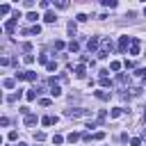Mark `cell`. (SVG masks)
<instances>
[{
  "label": "cell",
  "instance_id": "cell-1",
  "mask_svg": "<svg viewBox=\"0 0 146 146\" xmlns=\"http://www.w3.org/2000/svg\"><path fill=\"white\" fill-rule=\"evenodd\" d=\"M112 48H114L112 39H103V41H100V52H98V57H100V59H105V57L112 52Z\"/></svg>",
  "mask_w": 146,
  "mask_h": 146
},
{
  "label": "cell",
  "instance_id": "cell-2",
  "mask_svg": "<svg viewBox=\"0 0 146 146\" xmlns=\"http://www.w3.org/2000/svg\"><path fill=\"white\" fill-rule=\"evenodd\" d=\"M66 116L68 119H82V116H89V110H66Z\"/></svg>",
  "mask_w": 146,
  "mask_h": 146
},
{
  "label": "cell",
  "instance_id": "cell-3",
  "mask_svg": "<svg viewBox=\"0 0 146 146\" xmlns=\"http://www.w3.org/2000/svg\"><path fill=\"white\" fill-rule=\"evenodd\" d=\"M98 46H100V39H98V36H91V39L87 41V50H89V52H100Z\"/></svg>",
  "mask_w": 146,
  "mask_h": 146
},
{
  "label": "cell",
  "instance_id": "cell-4",
  "mask_svg": "<svg viewBox=\"0 0 146 146\" xmlns=\"http://www.w3.org/2000/svg\"><path fill=\"white\" fill-rule=\"evenodd\" d=\"M130 46H132V36H121V39H119V50H121V52H125Z\"/></svg>",
  "mask_w": 146,
  "mask_h": 146
},
{
  "label": "cell",
  "instance_id": "cell-5",
  "mask_svg": "<svg viewBox=\"0 0 146 146\" xmlns=\"http://www.w3.org/2000/svg\"><path fill=\"white\" fill-rule=\"evenodd\" d=\"M16 80H30V82H32V80H36V73H34V71H23V73L18 71V73H16Z\"/></svg>",
  "mask_w": 146,
  "mask_h": 146
},
{
  "label": "cell",
  "instance_id": "cell-6",
  "mask_svg": "<svg viewBox=\"0 0 146 146\" xmlns=\"http://www.w3.org/2000/svg\"><path fill=\"white\" fill-rule=\"evenodd\" d=\"M141 52V41L139 39H132V46H130V55H139Z\"/></svg>",
  "mask_w": 146,
  "mask_h": 146
},
{
  "label": "cell",
  "instance_id": "cell-7",
  "mask_svg": "<svg viewBox=\"0 0 146 146\" xmlns=\"http://www.w3.org/2000/svg\"><path fill=\"white\" fill-rule=\"evenodd\" d=\"M36 121H39V116H36V114H27V116L23 119V123H25L27 128H32V125H36Z\"/></svg>",
  "mask_w": 146,
  "mask_h": 146
},
{
  "label": "cell",
  "instance_id": "cell-8",
  "mask_svg": "<svg viewBox=\"0 0 146 146\" xmlns=\"http://www.w3.org/2000/svg\"><path fill=\"white\" fill-rule=\"evenodd\" d=\"M50 84H52V87H50V94H52L55 98H57V96H62V87H59L55 80H50Z\"/></svg>",
  "mask_w": 146,
  "mask_h": 146
},
{
  "label": "cell",
  "instance_id": "cell-9",
  "mask_svg": "<svg viewBox=\"0 0 146 146\" xmlns=\"http://www.w3.org/2000/svg\"><path fill=\"white\" fill-rule=\"evenodd\" d=\"M94 94H96V98H98V100H110V98H112V94H110V91H105V89L94 91Z\"/></svg>",
  "mask_w": 146,
  "mask_h": 146
},
{
  "label": "cell",
  "instance_id": "cell-10",
  "mask_svg": "<svg viewBox=\"0 0 146 146\" xmlns=\"http://www.w3.org/2000/svg\"><path fill=\"white\" fill-rule=\"evenodd\" d=\"M84 75H87V66H84V64H80V66H75V78H80V80H82Z\"/></svg>",
  "mask_w": 146,
  "mask_h": 146
},
{
  "label": "cell",
  "instance_id": "cell-11",
  "mask_svg": "<svg viewBox=\"0 0 146 146\" xmlns=\"http://www.w3.org/2000/svg\"><path fill=\"white\" fill-rule=\"evenodd\" d=\"M43 21H46V23H55V21H57V16H55V11H50V9H48V11L43 14Z\"/></svg>",
  "mask_w": 146,
  "mask_h": 146
},
{
  "label": "cell",
  "instance_id": "cell-12",
  "mask_svg": "<svg viewBox=\"0 0 146 146\" xmlns=\"http://www.w3.org/2000/svg\"><path fill=\"white\" fill-rule=\"evenodd\" d=\"M14 84H16L14 78H5V80H2V87H5V89H14Z\"/></svg>",
  "mask_w": 146,
  "mask_h": 146
},
{
  "label": "cell",
  "instance_id": "cell-13",
  "mask_svg": "<svg viewBox=\"0 0 146 146\" xmlns=\"http://www.w3.org/2000/svg\"><path fill=\"white\" fill-rule=\"evenodd\" d=\"M41 123H43V125H52V123H57V116H50V114H48V116L41 119Z\"/></svg>",
  "mask_w": 146,
  "mask_h": 146
},
{
  "label": "cell",
  "instance_id": "cell-14",
  "mask_svg": "<svg viewBox=\"0 0 146 146\" xmlns=\"http://www.w3.org/2000/svg\"><path fill=\"white\" fill-rule=\"evenodd\" d=\"M123 112H128V110H123V107H114V110L110 112V116H112V119H116V116H121Z\"/></svg>",
  "mask_w": 146,
  "mask_h": 146
},
{
  "label": "cell",
  "instance_id": "cell-15",
  "mask_svg": "<svg viewBox=\"0 0 146 146\" xmlns=\"http://www.w3.org/2000/svg\"><path fill=\"white\" fill-rule=\"evenodd\" d=\"M14 27H16V18L7 21V25H5V32H14Z\"/></svg>",
  "mask_w": 146,
  "mask_h": 146
},
{
  "label": "cell",
  "instance_id": "cell-16",
  "mask_svg": "<svg viewBox=\"0 0 146 146\" xmlns=\"http://www.w3.org/2000/svg\"><path fill=\"white\" fill-rule=\"evenodd\" d=\"M91 139H94V141H103V139H105V132H103V130H98V132H94V135H91Z\"/></svg>",
  "mask_w": 146,
  "mask_h": 146
},
{
  "label": "cell",
  "instance_id": "cell-17",
  "mask_svg": "<svg viewBox=\"0 0 146 146\" xmlns=\"http://www.w3.org/2000/svg\"><path fill=\"white\" fill-rule=\"evenodd\" d=\"M98 82H100V87H110V84H112V80H110L107 75H100V80H98Z\"/></svg>",
  "mask_w": 146,
  "mask_h": 146
},
{
  "label": "cell",
  "instance_id": "cell-18",
  "mask_svg": "<svg viewBox=\"0 0 146 146\" xmlns=\"http://www.w3.org/2000/svg\"><path fill=\"white\" fill-rule=\"evenodd\" d=\"M68 50H71V52H78V50H80V43H78V41H71V43H68Z\"/></svg>",
  "mask_w": 146,
  "mask_h": 146
},
{
  "label": "cell",
  "instance_id": "cell-19",
  "mask_svg": "<svg viewBox=\"0 0 146 146\" xmlns=\"http://www.w3.org/2000/svg\"><path fill=\"white\" fill-rule=\"evenodd\" d=\"M116 82H119V84H125V82H128V75H125V73H119V75H116Z\"/></svg>",
  "mask_w": 146,
  "mask_h": 146
},
{
  "label": "cell",
  "instance_id": "cell-20",
  "mask_svg": "<svg viewBox=\"0 0 146 146\" xmlns=\"http://www.w3.org/2000/svg\"><path fill=\"white\" fill-rule=\"evenodd\" d=\"M36 94H39L36 89H30V91L25 94V98H27V100H34V98H36Z\"/></svg>",
  "mask_w": 146,
  "mask_h": 146
},
{
  "label": "cell",
  "instance_id": "cell-21",
  "mask_svg": "<svg viewBox=\"0 0 146 146\" xmlns=\"http://www.w3.org/2000/svg\"><path fill=\"white\" fill-rule=\"evenodd\" d=\"M80 137H82V135H78V132H71V135H68V137H66V139H68V141H71V144H75V141H78V139H80Z\"/></svg>",
  "mask_w": 146,
  "mask_h": 146
},
{
  "label": "cell",
  "instance_id": "cell-22",
  "mask_svg": "<svg viewBox=\"0 0 146 146\" xmlns=\"http://www.w3.org/2000/svg\"><path fill=\"white\" fill-rule=\"evenodd\" d=\"M25 18H27V21H32V23H34V21H36V18H39V14H36V11H27V16H25Z\"/></svg>",
  "mask_w": 146,
  "mask_h": 146
},
{
  "label": "cell",
  "instance_id": "cell-23",
  "mask_svg": "<svg viewBox=\"0 0 146 146\" xmlns=\"http://www.w3.org/2000/svg\"><path fill=\"white\" fill-rule=\"evenodd\" d=\"M18 98H21V91H18V94H11V96H7V103H16Z\"/></svg>",
  "mask_w": 146,
  "mask_h": 146
},
{
  "label": "cell",
  "instance_id": "cell-24",
  "mask_svg": "<svg viewBox=\"0 0 146 146\" xmlns=\"http://www.w3.org/2000/svg\"><path fill=\"white\" fill-rule=\"evenodd\" d=\"M52 144H57V146L64 144V137H62V135H52Z\"/></svg>",
  "mask_w": 146,
  "mask_h": 146
},
{
  "label": "cell",
  "instance_id": "cell-25",
  "mask_svg": "<svg viewBox=\"0 0 146 146\" xmlns=\"http://www.w3.org/2000/svg\"><path fill=\"white\" fill-rule=\"evenodd\" d=\"M103 7H110V9H114V7H116V2H114V0H103Z\"/></svg>",
  "mask_w": 146,
  "mask_h": 146
},
{
  "label": "cell",
  "instance_id": "cell-26",
  "mask_svg": "<svg viewBox=\"0 0 146 146\" xmlns=\"http://www.w3.org/2000/svg\"><path fill=\"white\" fill-rule=\"evenodd\" d=\"M9 9H11V7H9L7 2H5V5H0V14H2V16H5V14H9Z\"/></svg>",
  "mask_w": 146,
  "mask_h": 146
},
{
  "label": "cell",
  "instance_id": "cell-27",
  "mask_svg": "<svg viewBox=\"0 0 146 146\" xmlns=\"http://www.w3.org/2000/svg\"><path fill=\"white\" fill-rule=\"evenodd\" d=\"M75 30H78V27H75V23H73V21H71V23H68V34H71V36H73V34H75Z\"/></svg>",
  "mask_w": 146,
  "mask_h": 146
},
{
  "label": "cell",
  "instance_id": "cell-28",
  "mask_svg": "<svg viewBox=\"0 0 146 146\" xmlns=\"http://www.w3.org/2000/svg\"><path fill=\"white\" fill-rule=\"evenodd\" d=\"M105 119H107V114L105 112H98V121L96 123H105Z\"/></svg>",
  "mask_w": 146,
  "mask_h": 146
},
{
  "label": "cell",
  "instance_id": "cell-29",
  "mask_svg": "<svg viewBox=\"0 0 146 146\" xmlns=\"http://www.w3.org/2000/svg\"><path fill=\"white\" fill-rule=\"evenodd\" d=\"M34 139H36V141H43V139H46V132H34Z\"/></svg>",
  "mask_w": 146,
  "mask_h": 146
},
{
  "label": "cell",
  "instance_id": "cell-30",
  "mask_svg": "<svg viewBox=\"0 0 146 146\" xmlns=\"http://www.w3.org/2000/svg\"><path fill=\"white\" fill-rule=\"evenodd\" d=\"M130 146H141V139H139V137H132V139H130Z\"/></svg>",
  "mask_w": 146,
  "mask_h": 146
},
{
  "label": "cell",
  "instance_id": "cell-31",
  "mask_svg": "<svg viewBox=\"0 0 146 146\" xmlns=\"http://www.w3.org/2000/svg\"><path fill=\"white\" fill-rule=\"evenodd\" d=\"M55 5H57L59 9H66V7H68V2H66V0H59V2H55Z\"/></svg>",
  "mask_w": 146,
  "mask_h": 146
},
{
  "label": "cell",
  "instance_id": "cell-32",
  "mask_svg": "<svg viewBox=\"0 0 146 146\" xmlns=\"http://www.w3.org/2000/svg\"><path fill=\"white\" fill-rule=\"evenodd\" d=\"M75 21H78V23H84V21H87V14H78Z\"/></svg>",
  "mask_w": 146,
  "mask_h": 146
},
{
  "label": "cell",
  "instance_id": "cell-33",
  "mask_svg": "<svg viewBox=\"0 0 146 146\" xmlns=\"http://www.w3.org/2000/svg\"><path fill=\"white\" fill-rule=\"evenodd\" d=\"M23 62H25V64H32V62H34V55H25Z\"/></svg>",
  "mask_w": 146,
  "mask_h": 146
},
{
  "label": "cell",
  "instance_id": "cell-34",
  "mask_svg": "<svg viewBox=\"0 0 146 146\" xmlns=\"http://www.w3.org/2000/svg\"><path fill=\"white\" fill-rule=\"evenodd\" d=\"M39 62H41V64H46V66H48V55H46V52H43V55H39Z\"/></svg>",
  "mask_w": 146,
  "mask_h": 146
},
{
  "label": "cell",
  "instance_id": "cell-35",
  "mask_svg": "<svg viewBox=\"0 0 146 146\" xmlns=\"http://www.w3.org/2000/svg\"><path fill=\"white\" fill-rule=\"evenodd\" d=\"M110 68H112V71H119V68H121V62H112Z\"/></svg>",
  "mask_w": 146,
  "mask_h": 146
},
{
  "label": "cell",
  "instance_id": "cell-36",
  "mask_svg": "<svg viewBox=\"0 0 146 146\" xmlns=\"http://www.w3.org/2000/svg\"><path fill=\"white\" fill-rule=\"evenodd\" d=\"M55 48H57V50H64V41L57 39V41H55Z\"/></svg>",
  "mask_w": 146,
  "mask_h": 146
},
{
  "label": "cell",
  "instance_id": "cell-37",
  "mask_svg": "<svg viewBox=\"0 0 146 146\" xmlns=\"http://www.w3.org/2000/svg\"><path fill=\"white\" fill-rule=\"evenodd\" d=\"M0 64H2V66H9V64H11V59H9V57H2V59H0Z\"/></svg>",
  "mask_w": 146,
  "mask_h": 146
},
{
  "label": "cell",
  "instance_id": "cell-38",
  "mask_svg": "<svg viewBox=\"0 0 146 146\" xmlns=\"http://www.w3.org/2000/svg\"><path fill=\"white\" fill-rule=\"evenodd\" d=\"M46 68H48V71H55V68H57V62H48V66H46Z\"/></svg>",
  "mask_w": 146,
  "mask_h": 146
},
{
  "label": "cell",
  "instance_id": "cell-39",
  "mask_svg": "<svg viewBox=\"0 0 146 146\" xmlns=\"http://www.w3.org/2000/svg\"><path fill=\"white\" fill-rule=\"evenodd\" d=\"M18 110H21V114H23V116H27V114H30V107H25V105H23V107H18Z\"/></svg>",
  "mask_w": 146,
  "mask_h": 146
},
{
  "label": "cell",
  "instance_id": "cell-40",
  "mask_svg": "<svg viewBox=\"0 0 146 146\" xmlns=\"http://www.w3.org/2000/svg\"><path fill=\"white\" fill-rule=\"evenodd\" d=\"M39 7H41V9H48V7H50V2H46V0H41V2H39Z\"/></svg>",
  "mask_w": 146,
  "mask_h": 146
},
{
  "label": "cell",
  "instance_id": "cell-41",
  "mask_svg": "<svg viewBox=\"0 0 146 146\" xmlns=\"http://www.w3.org/2000/svg\"><path fill=\"white\" fill-rule=\"evenodd\" d=\"M39 103H41V107H48V105H50V100H48V98H41Z\"/></svg>",
  "mask_w": 146,
  "mask_h": 146
},
{
  "label": "cell",
  "instance_id": "cell-42",
  "mask_svg": "<svg viewBox=\"0 0 146 146\" xmlns=\"http://www.w3.org/2000/svg\"><path fill=\"white\" fill-rule=\"evenodd\" d=\"M7 137H9V139H11V141H14V139H16V137H18V132H16V130H11V132H9V135H7Z\"/></svg>",
  "mask_w": 146,
  "mask_h": 146
},
{
  "label": "cell",
  "instance_id": "cell-43",
  "mask_svg": "<svg viewBox=\"0 0 146 146\" xmlns=\"http://www.w3.org/2000/svg\"><path fill=\"white\" fill-rule=\"evenodd\" d=\"M82 139L84 141H91V132H82Z\"/></svg>",
  "mask_w": 146,
  "mask_h": 146
},
{
  "label": "cell",
  "instance_id": "cell-44",
  "mask_svg": "<svg viewBox=\"0 0 146 146\" xmlns=\"http://www.w3.org/2000/svg\"><path fill=\"white\" fill-rule=\"evenodd\" d=\"M18 146H27V144H25V141H21V144H18Z\"/></svg>",
  "mask_w": 146,
  "mask_h": 146
},
{
  "label": "cell",
  "instance_id": "cell-45",
  "mask_svg": "<svg viewBox=\"0 0 146 146\" xmlns=\"http://www.w3.org/2000/svg\"><path fill=\"white\" fill-rule=\"evenodd\" d=\"M141 137H144V139H146V130H144V132H141Z\"/></svg>",
  "mask_w": 146,
  "mask_h": 146
},
{
  "label": "cell",
  "instance_id": "cell-46",
  "mask_svg": "<svg viewBox=\"0 0 146 146\" xmlns=\"http://www.w3.org/2000/svg\"><path fill=\"white\" fill-rule=\"evenodd\" d=\"M144 123H146V110H144Z\"/></svg>",
  "mask_w": 146,
  "mask_h": 146
},
{
  "label": "cell",
  "instance_id": "cell-47",
  "mask_svg": "<svg viewBox=\"0 0 146 146\" xmlns=\"http://www.w3.org/2000/svg\"><path fill=\"white\" fill-rule=\"evenodd\" d=\"M144 16H146V9H144Z\"/></svg>",
  "mask_w": 146,
  "mask_h": 146
}]
</instances>
